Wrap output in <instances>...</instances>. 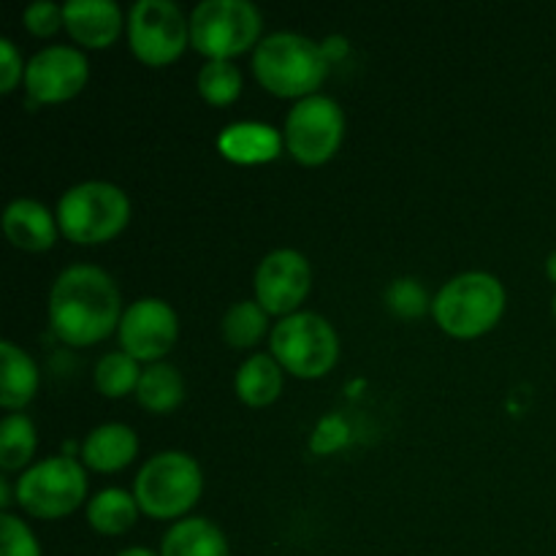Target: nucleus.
<instances>
[{
    "instance_id": "1",
    "label": "nucleus",
    "mask_w": 556,
    "mask_h": 556,
    "mask_svg": "<svg viewBox=\"0 0 556 556\" xmlns=\"http://www.w3.org/2000/svg\"><path fill=\"white\" fill-rule=\"evenodd\" d=\"M119 291L98 266H68L49 293V324L65 345L85 348L106 340L119 326Z\"/></svg>"
},
{
    "instance_id": "2",
    "label": "nucleus",
    "mask_w": 556,
    "mask_h": 556,
    "mask_svg": "<svg viewBox=\"0 0 556 556\" xmlns=\"http://www.w3.org/2000/svg\"><path fill=\"white\" fill-rule=\"evenodd\" d=\"M253 74L271 96L309 98L329 74L324 47L299 33H271L255 47Z\"/></svg>"
},
{
    "instance_id": "3",
    "label": "nucleus",
    "mask_w": 556,
    "mask_h": 556,
    "mask_svg": "<svg viewBox=\"0 0 556 556\" xmlns=\"http://www.w3.org/2000/svg\"><path fill=\"white\" fill-rule=\"evenodd\" d=\"M432 313L445 334L472 340L500 324L505 313V288L486 271H465L440 288Z\"/></svg>"
},
{
    "instance_id": "4",
    "label": "nucleus",
    "mask_w": 556,
    "mask_h": 556,
    "mask_svg": "<svg viewBox=\"0 0 556 556\" xmlns=\"http://www.w3.org/2000/svg\"><path fill=\"white\" fill-rule=\"evenodd\" d=\"M204 476L193 456L182 451H163L139 470L134 497L139 510L152 519H179L201 497Z\"/></svg>"
},
{
    "instance_id": "5",
    "label": "nucleus",
    "mask_w": 556,
    "mask_h": 556,
    "mask_svg": "<svg viewBox=\"0 0 556 556\" xmlns=\"http://www.w3.org/2000/svg\"><path fill=\"white\" fill-rule=\"evenodd\" d=\"M130 201L117 185L81 182L58 204V226L76 244H101L125 231Z\"/></svg>"
},
{
    "instance_id": "6",
    "label": "nucleus",
    "mask_w": 556,
    "mask_h": 556,
    "mask_svg": "<svg viewBox=\"0 0 556 556\" xmlns=\"http://www.w3.org/2000/svg\"><path fill=\"white\" fill-rule=\"evenodd\" d=\"M261 11L248 0H204L190 14V43L210 60H231L258 47Z\"/></svg>"
},
{
    "instance_id": "7",
    "label": "nucleus",
    "mask_w": 556,
    "mask_h": 556,
    "mask_svg": "<svg viewBox=\"0 0 556 556\" xmlns=\"http://www.w3.org/2000/svg\"><path fill=\"white\" fill-rule=\"evenodd\" d=\"M271 356L282 369L304 380L324 378L340 356V340L326 318L315 313H293L271 331Z\"/></svg>"
},
{
    "instance_id": "8",
    "label": "nucleus",
    "mask_w": 556,
    "mask_h": 556,
    "mask_svg": "<svg viewBox=\"0 0 556 556\" xmlns=\"http://www.w3.org/2000/svg\"><path fill=\"white\" fill-rule=\"evenodd\" d=\"M87 497V472L74 456L38 462L16 481V503L36 519H63Z\"/></svg>"
},
{
    "instance_id": "9",
    "label": "nucleus",
    "mask_w": 556,
    "mask_h": 556,
    "mask_svg": "<svg viewBox=\"0 0 556 556\" xmlns=\"http://www.w3.org/2000/svg\"><path fill=\"white\" fill-rule=\"evenodd\" d=\"M128 41L141 63L161 68L190 43V20L172 0H139L128 14Z\"/></svg>"
},
{
    "instance_id": "10",
    "label": "nucleus",
    "mask_w": 556,
    "mask_h": 556,
    "mask_svg": "<svg viewBox=\"0 0 556 556\" xmlns=\"http://www.w3.org/2000/svg\"><path fill=\"white\" fill-rule=\"evenodd\" d=\"M342 134H345V114L334 98H302L288 112L286 147L304 166H320L329 161L340 150Z\"/></svg>"
},
{
    "instance_id": "11",
    "label": "nucleus",
    "mask_w": 556,
    "mask_h": 556,
    "mask_svg": "<svg viewBox=\"0 0 556 556\" xmlns=\"http://www.w3.org/2000/svg\"><path fill=\"white\" fill-rule=\"evenodd\" d=\"M179 337V320L163 299H139L119 320V345L136 362L157 364Z\"/></svg>"
},
{
    "instance_id": "12",
    "label": "nucleus",
    "mask_w": 556,
    "mask_h": 556,
    "mask_svg": "<svg viewBox=\"0 0 556 556\" xmlns=\"http://www.w3.org/2000/svg\"><path fill=\"white\" fill-rule=\"evenodd\" d=\"M313 271L307 258L296 250H275L255 269V302L266 315L288 318L307 299Z\"/></svg>"
},
{
    "instance_id": "13",
    "label": "nucleus",
    "mask_w": 556,
    "mask_h": 556,
    "mask_svg": "<svg viewBox=\"0 0 556 556\" xmlns=\"http://www.w3.org/2000/svg\"><path fill=\"white\" fill-rule=\"evenodd\" d=\"M90 76V63L74 47H47L33 54L25 68L27 96L36 103H63L79 96Z\"/></svg>"
},
{
    "instance_id": "14",
    "label": "nucleus",
    "mask_w": 556,
    "mask_h": 556,
    "mask_svg": "<svg viewBox=\"0 0 556 556\" xmlns=\"http://www.w3.org/2000/svg\"><path fill=\"white\" fill-rule=\"evenodd\" d=\"M63 16L71 38L87 49L112 47L123 30V11L112 0H71Z\"/></svg>"
},
{
    "instance_id": "15",
    "label": "nucleus",
    "mask_w": 556,
    "mask_h": 556,
    "mask_svg": "<svg viewBox=\"0 0 556 556\" xmlns=\"http://www.w3.org/2000/svg\"><path fill=\"white\" fill-rule=\"evenodd\" d=\"M58 220L49 215L43 204L33 199L11 201L9 210L3 212V231L14 248L27 250V253H43L58 239Z\"/></svg>"
},
{
    "instance_id": "16",
    "label": "nucleus",
    "mask_w": 556,
    "mask_h": 556,
    "mask_svg": "<svg viewBox=\"0 0 556 556\" xmlns=\"http://www.w3.org/2000/svg\"><path fill=\"white\" fill-rule=\"evenodd\" d=\"M139 438L125 424H103L81 443V462L96 472H117L134 462Z\"/></svg>"
},
{
    "instance_id": "17",
    "label": "nucleus",
    "mask_w": 556,
    "mask_h": 556,
    "mask_svg": "<svg viewBox=\"0 0 556 556\" xmlns=\"http://www.w3.org/2000/svg\"><path fill=\"white\" fill-rule=\"evenodd\" d=\"M282 136L271 125L261 123H237L228 125L217 139V150L233 163H266L280 155Z\"/></svg>"
},
{
    "instance_id": "18",
    "label": "nucleus",
    "mask_w": 556,
    "mask_h": 556,
    "mask_svg": "<svg viewBox=\"0 0 556 556\" xmlns=\"http://www.w3.org/2000/svg\"><path fill=\"white\" fill-rule=\"evenodd\" d=\"M0 405L5 410H22L38 391V367L14 342H0Z\"/></svg>"
},
{
    "instance_id": "19",
    "label": "nucleus",
    "mask_w": 556,
    "mask_h": 556,
    "mask_svg": "<svg viewBox=\"0 0 556 556\" xmlns=\"http://www.w3.org/2000/svg\"><path fill=\"white\" fill-rule=\"evenodd\" d=\"M237 396L250 407H266L280 396L282 391V367L275 356L255 353L239 367L233 380Z\"/></svg>"
},
{
    "instance_id": "20",
    "label": "nucleus",
    "mask_w": 556,
    "mask_h": 556,
    "mask_svg": "<svg viewBox=\"0 0 556 556\" xmlns=\"http://www.w3.org/2000/svg\"><path fill=\"white\" fill-rule=\"evenodd\" d=\"M161 556H228V543L212 521L185 519L166 532Z\"/></svg>"
},
{
    "instance_id": "21",
    "label": "nucleus",
    "mask_w": 556,
    "mask_h": 556,
    "mask_svg": "<svg viewBox=\"0 0 556 556\" xmlns=\"http://www.w3.org/2000/svg\"><path fill=\"white\" fill-rule=\"evenodd\" d=\"M136 400L144 410L150 413H172L185 400V380L177 367L172 364H150L141 372L139 389H136Z\"/></svg>"
},
{
    "instance_id": "22",
    "label": "nucleus",
    "mask_w": 556,
    "mask_h": 556,
    "mask_svg": "<svg viewBox=\"0 0 556 556\" xmlns=\"http://www.w3.org/2000/svg\"><path fill=\"white\" fill-rule=\"evenodd\" d=\"M139 503L123 489H103L87 505V521L101 535H123L136 525Z\"/></svg>"
},
{
    "instance_id": "23",
    "label": "nucleus",
    "mask_w": 556,
    "mask_h": 556,
    "mask_svg": "<svg viewBox=\"0 0 556 556\" xmlns=\"http://www.w3.org/2000/svg\"><path fill=\"white\" fill-rule=\"evenodd\" d=\"M36 454V427L22 413H11L0 424V467L5 472L20 470Z\"/></svg>"
},
{
    "instance_id": "24",
    "label": "nucleus",
    "mask_w": 556,
    "mask_h": 556,
    "mask_svg": "<svg viewBox=\"0 0 556 556\" xmlns=\"http://www.w3.org/2000/svg\"><path fill=\"white\" fill-rule=\"evenodd\" d=\"M141 369L136 358H130L125 351L106 353L96 367V389L109 400H119V396L130 394L139 389Z\"/></svg>"
},
{
    "instance_id": "25",
    "label": "nucleus",
    "mask_w": 556,
    "mask_h": 556,
    "mask_svg": "<svg viewBox=\"0 0 556 556\" xmlns=\"http://www.w3.org/2000/svg\"><path fill=\"white\" fill-rule=\"evenodd\" d=\"M199 92L212 106H228L242 92V71L233 60H210L199 71Z\"/></svg>"
},
{
    "instance_id": "26",
    "label": "nucleus",
    "mask_w": 556,
    "mask_h": 556,
    "mask_svg": "<svg viewBox=\"0 0 556 556\" xmlns=\"http://www.w3.org/2000/svg\"><path fill=\"white\" fill-rule=\"evenodd\" d=\"M266 309L258 302H239L223 318V340L231 348L258 345L266 331Z\"/></svg>"
},
{
    "instance_id": "27",
    "label": "nucleus",
    "mask_w": 556,
    "mask_h": 556,
    "mask_svg": "<svg viewBox=\"0 0 556 556\" xmlns=\"http://www.w3.org/2000/svg\"><path fill=\"white\" fill-rule=\"evenodd\" d=\"M0 556H41L30 527L5 510L0 514Z\"/></svg>"
},
{
    "instance_id": "28",
    "label": "nucleus",
    "mask_w": 556,
    "mask_h": 556,
    "mask_svg": "<svg viewBox=\"0 0 556 556\" xmlns=\"http://www.w3.org/2000/svg\"><path fill=\"white\" fill-rule=\"evenodd\" d=\"M386 296H389V307L394 309L396 315H402V318H418V315L427 313L429 307L427 291H424L416 280H407V277L405 280L391 282Z\"/></svg>"
},
{
    "instance_id": "29",
    "label": "nucleus",
    "mask_w": 556,
    "mask_h": 556,
    "mask_svg": "<svg viewBox=\"0 0 556 556\" xmlns=\"http://www.w3.org/2000/svg\"><path fill=\"white\" fill-rule=\"evenodd\" d=\"M25 25L33 36H54V33L65 25L63 5L49 3V0H38V3L27 5Z\"/></svg>"
},
{
    "instance_id": "30",
    "label": "nucleus",
    "mask_w": 556,
    "mask_h": 556,
    "mask_svg": "<svg viewBox=\"0 0 556 556\" xmlns=\"http://www.w3.org/2000/svg\"><path fill=\"white\" fill-rule=\"evenodd\" d=\"M22 79V58L9 38H0V92H11Z\"/></svg>"
},
{
    "instance_id": "31",
    "label": "nucleus",
    "mask_w": 556,
    "mask_h": 556,
    "mask_svg": "<svg viewBox=\"0 0 556 556\" xmlns=\"http://www.w3.org/2000/svg\"><path fill=\"white\" fill-rule=\"evenodd\" d=\"M345 49H348V43L342 41V38H329V41L324 43V52H326V58H329V63H331V60L340 58V54L345 52Z\"/></svg>"
},
{
    "instance_id": "32",
    "label": "nucleus",
    "mask_w": 556,
    "mask_h": 556,
    "mask_svg": "<svg viewBox=\"0 0 556 556\" xmlns=\"http://www.w3.org/2000/svg\"><path fill=\"white\" fill-rule=\"evenodd\" d=\"M9 503H11V492H9V481H0V505H3V508H9Z\"/></svg>"
},
{
    "instance_id": "33",
    "label": "nucleus",
    "mask_w": 556,
    "mask_h": 556,
    "mask_svg": "<svg viewBox=\"0 0 556 556\" xmlns=\"http://www.w3.org/2000/svg\"><path fill=\"white\" fill-rule=\"evenodd\" d=\"M117 556H155L150 552V548H125V552H119Z\"/></svg>"
},
{
    "instance_id": "34",
    "label": "nucleus",
    "mask_w": 556,
    "mask_h": 556,
    "mask_svg": "<svg viewBox=\"0 0 556 556\" xmlns=\"http://www.w3.org/2000/svg\"><path fill=\"white\" fill-rule=\"evenodd\" d=\"M546 275L556 282V250L552 255H548V261H546Z\"/></svg>"
},
{
    "instance_id": "35",
    "label": "nucleus",
    "mask_w": 556,
    "mask_h": 556,
    "mask_svg": "<svg viewBox=\"0 0 556 556\" xmlns=\"http://www.w3.org/2000/svg\"><path fill=\"white\" fill-rule=\"evenodd\" d=\"M554 315H556V296H554Z\"/></svg>"
}]
</instances>
